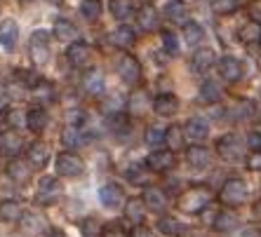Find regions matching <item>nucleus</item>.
I'll list each match as a JSON object with an SVG mask.
<instances>
[{
	"instance_id": "nucleus-1",
	"label": "nucleus",
	"mask_w": 261,
	"mask_h": 237,
	"mask_svg": "<svg viewBox=\"0 0 261 237\" xmlns=\"http://www.w3.org/2000/svg\"><path fill=\"white\" fill-rule=\"evenodd\" d=\"M179 209H181L184 214H200L205 207H210L212 204V193L205 188V186H193V188L184 190L181 195H179Z\"/></svg>"
},
{
	"instance_id": "nucleus-2",
	"label": "nucleus",
	"mask_w": 261,
	"mask_h": 237,
	"mask_svg": "<svg viewBox=\"0 0 261 237\" xmlns=\"http://www.w3.org/2000/svg\"><path fill=\"white\" fill-rule=\"evenodd\" d=\"M219 200L226 207H240L245 200H247V186H245L243 179H228V181L221 186L219 190Z\"/></svg>"
},
{
	"instance_id": "nucleus-3",
	"label": "nucleus",
	"mask_w": 261,
	"mask_h": 237,
	"mask_svg": "<svg viewBox=\"0 0 261 237\" xmlns=\"http://www.w3.org/2000/svg\"><path fill=\"white\" fill-rule=\"evenodd\" d=\"M83 171H85V162L73 151H64L57 155V174L59 176L75 179V176H83Z\"/></svg>"
},
{
	"instance_id": "nucleus-4",
	"label": "nucleus",
	"mask_w": 261,
	"mask_h": 237,
	"mask_svg": "<svg viewBox=\"0 0 261 237\" xmlns=\"http://www.w3.org/2000/svg\"><path fill=\"white\" fill-rule=\"evenodd\" d=\"M29 52L36 66H45L49 61V31H33L29 40Z\"/></svg>"
},
{
	"instance_id": "nucleus-5",
	"label": "nucleus",
	"mask_w": 261,
	"mask_h": 237,
	"mask_svg": "<svg viewBox=\"0 0 261 237\" xmlns=\"http://www.w3.org/2000/svg\"><path fill=\"white\" fill-rule=\"evenodd\" d=\"M217 153L226 162H240L243 160V143L236 134H224L217 139Z\"/></svg>"
},
{
	"instance_id": "nucleus-6",
	"label": "nucleus",
	"mask_w": 261,
	"mask_h": 237,
	"mask_svg": "<svg viewBox=\"0 0 261 237\" xmlns=\"http://www.w3.org/2000/svg\"><path fill=\"white\" fill-rule=\"evenodd\" d=\"M118 75H120L122 82L137 85V82L141 80V64L134 59L132 54H125L120 61H118Z\"/></svg>"
},
{
	"instance_id": "nucleus-7",
	"label": "nucleus",
	"mask_w": 261,
	"mask_h": 237,
	"mask_svg": "<svg viewBox=\"0 0 261 237\" xmlns=\"http://www.w3.org/2000/svg\"><path fill=\"white\" fill-rule=\"evenodd\" d=\"M217 68H219V75L226 82H238V80L243 78V64H240V59H236L231 54L217 59Z\"/></svg>"
},
{
	"instance_id": "nucleus-8",
	"label": "nucleus",
	"mask_w": 261,
	"mask_h": 237,
	"mask_svg": "<svg viewBox=\"0 0 261 237\" xmlns=\"http://www.w3.org/2000/svg\"><path fill=\"white\" fill-rule=\"evenodd\" d=\"M61 193H64L61 183L52 176H43L40 183H38V202H43V204H52V202H57L61 197Z\"/></svg>"
},
{
	"instance_id": "nucleus-9",
	"label": "nucleus",
	"mask_w": 261,
	"mask_h": 237,
	"mask_svg": "<svg viewBox=\"0 0 261 237\" xmlns=\"http://www.w3.org/2000/svg\"><path fill=\"white\" fill-rule=\"evenodd\" d=\"M146 167L151 171H158V174L170 171L172 167H174V153L165 151V148H158V151H153L151 155L146 158Z\"/></svg>"
},
{
	"instance_id": "nucleus-10",
	"label": "nucleus",
	"mask_w": 261,
	"mask_h": 237,
	"mask_svg": "<svg viewBox=\"0 0 261 237\" xmlns=\"http://www.w3.org/2000/svg\"><path fill=\"white\" fill-rule=\"evenodd\" d=\"M26 162L31 164V169H43L49 162V148L43 141H33L26 151Z\"/></svg>"
},
{
	"instance_id": "nucleus-11",
	"label": "nucleus",
	"mask_w": 261,
	"mask_h": 237,
	"mask_svg": "<svg viewBox=\"0 0 261 237\" xmlns=\"http://www.w3.org/2000/svg\"><path fill=\"white\" fill-rule=\"evenodd\" d=\"M90 54L92 49L87 43H83V40H75V43H71V47L66 49V59L68 64H71L73 68H83L90 64Z\"/></svg>"
},
{
	"instance_id": "nucleus-12",
	"label": "nucleus",
	"mask_w": 261,
	"mask_h": 237,
	"mask_svg": "<svg viewBox=\"0 0 261 237\" xmlns=\"http://www.w3.org/2000/svg\"><path fill=\"white\" fill-rule=\"evenodd\" d=\"M153 110L160 117H172L179 113V99L174 94H158L153 99Z\"/></svg>"
},
{
	"instance_id": "nucleus-13",
	"label": "nucleus",
	"mask_w": 261,
	"mask_h": 237,
	"mask_svg": "<svg viewBox=\"0 0 261 237\" xmlns=\"http://www.w3.org/2000/svg\"><path fill=\"white\" fill-rule=\"evenodd\" d=\"M80 85H83L85 94L97 97V94H101V92H103V87H106V80H103V73L99 71V68H90V71L83 75Z\"/></svg>"
},
{
	"instance_id": "nucleus-14",
	"label": "nucleus",
	"mask_w": 261,
	"mask_h": 237,
	"mask_svg": "<svg viewBox=\"0 0 261 237\" xmlns=\"http://www.w3.org/2000/svg\"><path fill=\"white\" fill-rule=\"evenodd\" d=\"M191 66H193L195 73H207L210 68H214L217 66V54H214V49H210V47L195 49L193 59H191Z\"/></svg>"
},
{
	"instance_id": "nucleus-15",
	"label": "nucleus",
	"mask_w": 261,
	"mask_h": 237,
	"mask_svg": "<svg viewBox=\"0 0 261 237\" xmlns=\"http://www.w3.org/2000/svg\"><path fill=\"white\" fill-rule=\"evenodd\" d=\"M184 134H186V139L200 143V141H205L210 136V122L205 117H191L186 122V127H184Z\"/></svg>"
},
{
	"instance_id": "nucleus-16",
	"label": "nucleus",
	"mask_w": 261,
	"mask_h": 237,
	"mask_svg": "<svg viewBox=\"0 0 261 237\" xmlns=\"http://www.w3.org/2000/svg\"><path fill=\"white\" fill-rule=\"evenodd\" d=\"M21 148H24V139L14 129L0 134V153H5L10 158H17L19 153H21Z\"/></svg>"
},
{
	"instance_id": "nucleus-17",
	"label": "nucleus",
	"mask_w": 261,
	"mask_h": 237,
	"mask_svg": "<svg viewBox=\"0 0 261 237\" xmlns=\"http://www.w3.org/2000/svg\"><path fill=\"white\" fill-rule=\"evenodd\" d=\"M109 43L118 49H127L137 43V33H134V28L122 24V26H118V28H113V33L109 36Z\"/></svg>"
},
{
	"instance_id": "nucleus-18",
	"label": "nucleus",
	"mask_w": 261,
	"mask_h": 237,
	"mask_svg": "<svg viewBox=\"0 0 261 237\" xmlns=\"http://www.w3.org/2000/svg\"><path fill=\"white\" fill-rule=\"evenodd\" d=\"M122 197H125V195H122V188L118 183H103L101 188H99V202L109 209L118 207L122 202Z\"/></svg>"
},
{
	"instance_id": "nucleus-19",
	"label": "nucleus",
	"mask_w": 261,
	"mask_h": 237,
	"mask_svg": "<svg viewBox=\"0 0 261 237\" xmlns=\"http://www.w3.org/2000/svg\"><path fill=\"white\" fill-rule=\"evenodd\" d=\"M19 40V26L14 19H3L0 21V45L5 49H14Z\"/></svg>"
},
{
	"instance_id": "nucleus-20",
	"label": "nucleus",
	"mask_w": 261,
	"mask_h": 237,
	"mask_svg": "<svg viewBox=\"0 0 261 237\" xmlns=\"http://www.w3.org/2000/svg\"><path fill=\"white\" fill-rule=\"evenodd\" d=\"M141 202L146 204V209H153V212H163L165 207H167V195H165V190L155 188V186H151V188H146L144 195H141Z\"/></svg>"
},
{
	"instance_id": "nucleus-21",
	"label": "nucleus",
	"mask_w": 261,
	"mask_h": 237,
	"mask_svg": "<svg viewBox=\"0 0 261 237\" xmlns=\"http://www.w3.org/2000/svg\"><path fill=\"white\" fill-rule=\"evenodd\" d=\"M52 33H55V38L61 40V43H75L78 40V28L68 19H57L55 26H52Z\"/></svg>"
},
{
	"instance_id": "nucleus-22",
	"label": "nucleus",
	"mask_w": 261,
	"mask_h": 237,
	"mask_svg": "<svg viewBox=\"0 0 261 237\" xmlns=\"http://www.w3.org/2000/svg\"><path fill=\"white\" fill-rule=\"evenodd\" d=\"M47 122H49V115H47V110L40 108V106H33V108L26 113V125H29V129L33 134H40L45 132V127H47Z\"/></svg>"
},
{
	"instance_id": "nucleus-23",
	"label": "nucleus",
	"mask_w": 261,
	"mask_h": 237,
	"mask_svg": "<svg viewBox=\"0 0 261 237\" xmlns=\"http://www.w3.org/2000/svg\"><path fill=\"white\" fill-rule=\"evenodd\" d=\"M186 160L195 169H205V167H210V151L200 143H193V146L186 148Z\"/></svg>"
},
{
	"instance_id": "nucleus-24",
	"label": "nucleus",
	"mask_w": 261,
	"mask_h": 237,
	"mask_svg": "<svg viewBox=\"0 0 261 237\" xmlns=\"http://www.w3.org/2000/svg\"><path fill=\"white\" fill-rule=\"evenodd\" d=\"M137 24H139V28L144 31H155L160 24V19H158V12H155V7L151 5H144L137 10Z\"/></svg>"
},
{
	"instance_id": "nucleus-25",
	"label": "nucleus",
	"mask_w": 261,
	"mask_h": 237,
	"mask_svg": "<svg viewBox=\"0 0 261 237\" xmlns=\"http://www.w3.org/2000/svg\"><path fill=\"white\" fill-rule=\"evenodd\" d=\"M165 17L170 19L172 24H186L189 7H186L184 0H172V3H167V7H165Z\"/></svg>"
},
{
	"instance_id": "nucleus-26",
	"label": "nucleus",
	"mask_w": 261,
	"mask_h": 237,
	"mask_svg": "<svg viewBox=\"0 0 261 237\" xmlns=\"http://www.w3.org/2000/svg\"><path fill=\"white\" fill-rule=\"evenodd\" d=\"M184 127L179 125H172V127L165 129V146L170 153H176V151H184Z\"/></svg>"
},
{
	"instance_id": "nucleus-27",
	"label": "nucleus",
	"mask_w": 261,
	"mask_h": 237,
	"mask_svg": "<svg viewBox=\"0 0 261 237\" xmlns=\"http://www.w3.org/2000/svg\"><path fill=\"white\" fill-rule=\"evenodd\" d=\"M212 228L217 232H231L238 228V216L231 212V209H221V212L217 214V219H214Z\"/></svg>"
},
{
	"instance_id": "nucleus-28",
	"label": "nucleus",
	"mask_w": 261,
	"mask_h": 237,
	"mask_svg": "<svg viewBox=\"0 0 261 237\" xmlns=\"http://www.w3.org/2000/svg\"><path fill=\"white\" fill-rule=\"evenodd\" d=\"M238 38H240V43H243V45H259L261 43V26L256 24V21H252V19H249L245 26H240Z\"/></svg>"
},
{
	"instance_id": "nucleus-29",
	"label": "nucleus",
	"mask_w": 261,
	"mask_h": 237,
	"mask_svg": "<svg viewBox=\"0 0 261 237\" xmlns=\"http://www.w3.org/2000/svg\"><path fill=\"white\" fill-rule=\"evenodd\" d=\"M144 216H146V204L141 202V197H132V200H127V204H125V219L132 221V223H137V225H141Z\"/></svg>"
},
{
	"instance_id": "nucleus-30",
	"label": "nucleus",
	"mask_w": 261,
	"mask_h": 237,
	"mask_svg": "<svg viewBox=\"0 0 261 237\" xmlns=\"http://www.w3.org/2000/svg\"><path fill=\"white\" fill-rule=\"evenodd\" d=\"M109 129H111V134H116L118 139L127 136V134H129V117H127V113L122 110V113H116V115H109Z\"/></svg>"
},
{
	"instance_id": "nucleus-31",
	"label": "nucleus",
	"mask_w": 261,
	"mask_h": 237,
	"mask_svg": "<svg viewBox=\"0 0 261 237\" xmlns=\"http://www.w3.org/2000/svg\"><path fill=\"white\" fill-rule=\"evenodd\" d=\"M7 176L12 179V181H26L31 176V164L26 160L12 158V162L7 164Z\"/></svg>"
},
{
	"instance_id": "nucleus-32",
	"label": "nucleus",
	"mask_w": 261,
	"mask_h": 237,
	"mask_svg": "<svg viewBox=\"0 0 261 237\" xmlns=\"http://www.w3.org/2000/svg\"><path fill=\"white\" fill-rule=\"evenodd\" d=\"M221 85L219 82H214V80H205L200 85V99L205 101V104H219L221 101Z\"/></svg>"
},
{
	"instance_id": "nucleus-33",
	"label": "nucleus",
	"mask_w": 261,
	"mask_h": 237,
	"mask_svg": "<svg viewBox=\"0 0 261 237\" xmlns=\"http://www.w3.org/2000/svg\"><path fill=\"white\" fill-rule=\"evenodd\" d=\"M24 216L21 212V204L14 200H3L0 202V221H7V223H12V221H19Z\"/></svg>"
},
{
	"instance_id": "nucleus-34",
	"label": "nucleus",
	"mask_w": 261,
	"mask_h": 237,
	"mask_svg": "<svg viewBox=\"0 0 261 237\" xmlns=\"http://www.w3.org/2000/svg\"><path fill=\"white\" fill-rule=\"evenodd\" d=\"M52 99H55V87L49 85V82L40 80V82L33 87V101L40 104V108H43L45 104H52Z\"/></svg>"
},
{
	"instance_id": "nucleus-35",
	"label": "nucleus",
	"mask_w": 261,
	"mask_h": 237,
	"mask_svg": "<svg viewBox=\"0 0 261 237\" xmlns=\"http://www.w3.org/2000/svg\"><path fill=\"white\" fill-rule=\"evenodd\" d=\"M202 38H205V28H202L200 24H195V21H186L184 24V40L189 45H200Z\"/></svg>"
},
{
	"instance_id": "nucleus-36",
	"label": "nucleus",
	"mask_w": 261,
	"mask_h": 237,
	"mask_svg": "<svg viewBox=\"0 0 261 237\" xmlns=\"http://www.w3.org/2000/svg\"><path fill=\"white\" fill-rule=\"evenodd\" d=\"M111 14L116 19H129L134 14V3L132 0H111Z\"/></svg>"
},
{
	"instance_id": "nucleus-37",
	"label": "nucleus",
	"mask_w": 261,
	"mask_h": 237,
	"mask_svg": "<svg viewBox=\"0 0 261 237\" xmlns=\"http://www.w3.org/2000/svg\"><path fill=\"white\" fill-rule=\"evenodd\" d=\"M61 143L66 148H78L80 143H83V132H80V127L66 125V127L61 129Z\"/></svg>"
},
{
	"instance_id": "nucleus-38",
	"label": "nucleus",
	"mask_w": 261,
	"mask_h": 237,
	"mask_svg": "<svg viewBox=\"0 0 261 237\" xmlns=\"http://www.w3.org/2000/svg\"><path fill=\"white\" fill-rule=\"evenodd\" d=\"M80 12H83V17H85L87 21H97V19L101 17V12H103L101 0H83Z\"/></svg>"
},
{
	"instance_id": "nucleus-39",
	"label": "nucleus",
	"mask_w": 261,
	"mask_h": 237,
	"mask_svg": "<svg viewBox=\"0 0 261 237\" xmlns=\"http://www.w3.org/2000/svg\"><path fill=\"white\" fill-rule=\"evenodd\" d=\"M158 230L163 232V235H170V237H179L184 232V225L179 223L176 219H172V216H163V219L158 221Z\"/></svg>"
},
{
	"instance_id": "nucleus-40",
	"label": "nucleus",
	"mask_w": 261,
	"mask_h": 237,
	"mask_svg": "<svg viewBox=\"0 0 261 237\" xmlns=\"http://www.w3.org/2000/svg\"><path fill=\"white\" fill-rule=\"evenodd\" d=\"M127 108L132 110L134 115H141L146 108V90H134L127 99Z\"/></svg>"
},
{
	"instance_id": "nucleus-41",
	"label": "nucleus",
	"mask_w": 261,
	"mask_h": 237,
	"mask_svg": "<svg viewBox=\"0 0 261 237\" xmlns=\"http://www.w3.org/2000/svg\"><path fill=\"white\" fill-rule=\"evenodd\" d=\"M80 230H83V237H101L106 228L97 219H85L83 225H80Z\"/></svg>"
},
{
	"instance_id": "nucleus-42",
	"label": "nucleus",
	"mask_w": 261,
	"mask_h": 237,
	"mask_svg": "<svg viewBox=\"0 0 261 237\" xmlns=\"http://www.w3.org/2000/svg\"><path fill=\"white\" fill-rule=\"evenodd\" d=\"M240 7V0H212V10L217 14H233Z\"/></svg>"
},
{
	"instance_id": "nucleus-43",
	"label": "nucleus",
	"mask_w": 261,
	"mask_h": 237,
	"mask_svg": "<svg viewBox=\"0 0 261 237\" xmlns=\"http://www.w3.org/2000/svg\"><path fill=\"white\" fill-rule=\"evenodd\" d=\"M163 47H165V52L172 56L179 54V40H176V36L172 31H165L163 33Z\"/></svg>"
},
{
	"instance_id": "nucleus-44",
	"label": "nucleus",
	"mask_w": 261,
	"mask_h": 237,
	"mask_svg": "<svg viewBox=\"0 0 261 237\" xmlns=\"http://www.w3.org/2000/svg\"><path fill=\"white\" fill-rule=\"evenodd\" d=\"M144 139L148 146H160L165 143V129H158V127H148L144 134Z\"/></svg>"
},
{
	"instance_id": "nucleus-45",
	"label": "nucleus",
	"mask_w": 261,
	"mask_h": 237,
	"mask_svg": "<svg viewBox=\"0 0 261 237\" xmlns=\"http://www.w3.org/2000/svg\"><path fill=\"white\" fill-rule=\"evenodd\" d=\"M17 80L21 87H29V90H33V87L40 82V78H38L33 71H17Z\"/></svg>"
},
{
	"instance_id": "nucleus-46",
	"label": "nucleus",
	"mask_w": 261,
	"mask_h": 237,
	"mask_svg": "<svg viewBox=\"0 0 261 237\" xmlns=\"http://www.w3.org/2000/svg\"><path fill=\"white\" fill-rule=\"evenodd\" d=\"M245 143H247V148L252 153H261V132L259 129H252V132L247 134V141H245Z\"/></svg>"
},
{
	"instance_id": "nucleus-47",
	"label": "nucleus",
	"mask_w": 261,
	"mask_h": 237,
	"mask_svg": "<svg viewBox=\"0 0 261 237\" xmlns=\"http://www.w3.org/2000/svg\"><path fill=\"white\" fill-rule=\"evenodd\" d=\"M127 179L132 183H144L146 181V169H144V167H129V169H127Z\"/></svg>"
},
{
	"instance_id": "nucleus-48",
	"label": "nucleus",
	"mask_w": 261,
	"mask_h": 237,
	"mask_svg": "<svg viewBox=\"0 0 261 237\" xmlns=\"http://www.w3.org/2000/svg\"><path fill=\"white\" fill-rule=\"evenodd\" d=\"M254 113V106L249 104V101H238V106H236V115L238 117H249Z\"/></svg>"
},
{
	"instance_id": "nucleus-49",
	"label": "nucleus",
	"mask_w": 261,
	"mask_h": 237,
	"mask_svg": "<svg viewBox=\"0 0 261 237\" xmlns=\"http://www.w3.org/2000/svg\"><path fill=\"white\" fill-rule=\"evenodd\" d=\"M66 125H71V127H80L83 125V120H85V113L83 110H73V113H68L66 115Z\"/></svg>"
},
{
	"instance_id": "nucleus-50",
	"label": "nucleus",
	"mask_w": 261,
	"mask_h": 237,
	"mask_svg": "<svg viewBox=\"0 0 261 237\" xmlns=\"http://www.w3.org/2000/svg\"><path fill=\"white\" fill-rule=\"evenodd\" d=\"M249 17H252V21H256L261 26V0H254L249 5Z\"/></svg>"
},
{
	"instance_id": "nucleus-51",
	"label": "nucleus",
	"mask_w": 261,
	"mask_h": 237,
	"mask_svg": "<svg viewBox=\"0 0 261 237\" xmlns=\"http://www.w3.org/2000/svg\"><path fill=\"white\" fill-rule=\"evenodd\" d=\"M217 214H219V209H212V207H205L200 212V221H205V223H210L212 225L214 223V219H217Z\"/></svg>"
},
{
	"instance_id": "nucleus-52",
	"label": "nucleus",
	"mask_w": 261,
	"mask_h": 237,
	"mask_svg": "<svg viewBox=\"0 0 261 237\" xmlns=\"http://www.w3.org/2000/svg\"><path fill=\"white\" fill-rule=\"evenodd\" d=\"M247 167L252 171H261V153H254V155L247 160Z\"/></svg>"
},
{
	"instance_id": "nucleus-53",
	"label": "nucleus",
	"mask_w": 261,
	"mask_h": 237,
	"mask_svg": "<svg viewBox=\"0 0 261 237\" xmlns=\"http://www.w3.org/2000/svg\"><path fill=\"white\" fill-rule=\"evenodd\" d=\"M132 237H155L151 232V228H146V225H137L132 230Z\"/></svg>"
},
{
	"instance_id": "nucleus-54",
	"label": "nucleus",
	"mask_w": 261,
	"mask_h": 237,
	"mask_svg": "<svg viewBox=\"0 0 261 237\" xmlns=\"http://www.w3.org/2000/svg\"><path fill=\"white\" fill-rule=\"evenodd\" d=\"M101 237H127V235H125V232H122L118 225H113V228H109V230H103Z\"/></svg>"
},
{
	"instance_id": "nucleus-55",
	"label": "nucleus",
	"mask_w": 261,
	"mask_h": 237,
	"mask_svg": "<svg viewBox=\"0 0 261 237\" xmlns=\"http://www.w3.org/2000/svg\"><path fill=\"white\" fill-rule=\"evenodd\" d=\"M240 237H261V230L259 228H245V230L240 232Z\"/></svg>"
},
{
	"instance_id": "nucleus-56",
	"label": "nucleus",
	"mask_w": 261,
	"mask_h": 237,
	"mask_svg": "<svg viewBox=\"0 0 261 237\" xmlns=\"http://www.w3.org/2000/svg\"><path fill=\"white\" fill-rule=\"evenodd\" d=\"M45 237H66V235H64V230H59V228H49V230L45 232Z\"/></svg>"
},
{
	"instance_id": "nucleus-57",
	"label": "nucleus",
	"mask_w": 261,
	"mask_h": 237,
	"mask_svg": "<svg viewBox=\"0 0 261 237\" xmlns=\"http://www.w3.org/2000/svg\"><path fill=\"white\" fill-rule=\"evenodd\" d=\"M10 120H12V125H21V113H12Z\"/></svg>"
},
{
	"instance_id": "nucleus-58",
	"label": "nucleus",
	"mask_w": 261,
	"mask_h": 237,
	"mask_svg": "<svg viewBox=\"0 0 261 237\" xmlns=\"http://www.w3.org/2000/svg\"><path fill=\"white\" fill-rule=\"evenodd\" d=\"M5 122H7V113H5V110H3V108H0V127H3Z\"/></svg>"
},
{
	"instance_id": "nucleus-59",
	"label": "nucleus",
	"mask_w": 261,
	"mask_h": 237,
	"mask_svg": "<svg viewBox=\"0 0 261 237\" xmlns=\"http://www.w3.org/2000/svg\"><path fill=\"white\" fill-rule=\"evenodd\" d=\"M254 214H256V216H261V202H256V204H254Z\"/></svg>"
},
{
	"instance_id": "nucleus-60",
	"label": "nucleus",
	"mask_w": 261,
	"mask_h": 237,
	"mask_svg": "<svg viewBox=\"0 0 261 237\" xmlns=\"http://www.w3.org/2000/svg\"><path fill=\"white\" fill-rule=\"evenodd\" d=\"M47 3H49V5H59L61 0H47Z\"/></svg>"
},
{
	"instance_id": "nucleus-61",
	"label": "nucleus",
	"mask_w": 261,
	"mask_h": 237,
	"mask_svg": "<svg viewBox=\"0 0 261 237\" xmlns=\"http://www.w3.org/2000/svg\"><path fill=\"white\" fill-rule=\"evenodd\" d=\"M259 52H261V43H259Z\"/></svg>"
}]
</instances>
